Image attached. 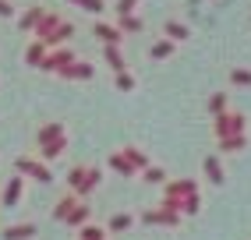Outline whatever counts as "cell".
I'll use <instances>...</instances> for the list:
<instances>
[{
    "label": "cell",
    "instance_id": "obj_1",
    "mask_svg": "<svg viewBox=\"0 0 251 240\" xmlns=\"http://www.w3.org/2000/svg\"><path fill=\"white\" fill-rule=\"evenodd\" d=\"M32 233H36L32 226H11V230H4V240H28Z\"/></svg>",
    "mask_w": 251,
    "mask_h": 240
},
{
    "label": "cell",
    "instance_id": "obj_2",
    "mask_svg": "<svg viewBox=\"0 0 251 240\" xmlns=\"http://www.w3.org/2000/svg\"><path fill=\"white\" fill-rule=\"evenodd\" d=\"M18 198H22V180H11V184H7V191H4V201L14 205Z\"/></svg>",
    "mask_w": 251,
    "mask_h": 240
},
{
    "label": "cell",
    "instance_id": "obj_3",
    "mask_svg": "<svg viewBox=\"0 0 251 240\" xmlns=\"http://www.w3.org/2000/svg\"><path fill=\"white\" fill-rule=\"evenodd\" d=\"M81 240H103V230H96V226H85V233H81Z\"/></svg>",
    "mask_w": 251,
    "mask_h": 240
},
{
    "label": "cell",
    "instance_id": "obj_4",
    "mask_svg": "<svg viewBox=\"0 0 251 240\" xmlns=\"http://www.w3.org/2000/svg\"><path fill=\"white\" fill-rule=\"evenodd\" d=\"M110 226H113V230H127V226H131V216H117Z\"/></svg>",
    "mask_w": 251,
    "mask_h": 240
},
{
    "label": "cell",
    "instance_id": "obj_5",
    "mask_svg": "<svg viewBox=\"0 0 251 240\" xmlns=\"http://www.w3.org/2000/svg\"><path fill=\"white\" fill-rule=\"evenodd\" d=\"M7 11H11V7H7V4H4V0H0V14H7Z\"/></svg>",
    "mask_w": 251,
    "mask_h": 240
}]
</instances>
